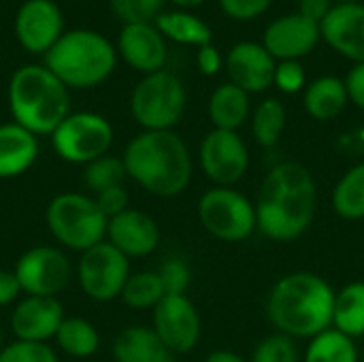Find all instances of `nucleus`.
I'll return each mask as SVG.
<instances>
[{
    "label": "nucleus",
    "mask_w": 364,
    "mask_h": 362,
    "mask_svg": "<svg viewBox=\"0 0 364 362\" xmlns=\"http://www.w3.org/2000/svg\"><path fill=\"white\" fill-rule=\"evenodd\" d=\"M305 68L299 60H286V62H277L275 68V79L273 83L286 92V94H296L305 87Z\"/></svg>",
    "instance_id": "nucleus-37"
},
{
    "label": "nucleus",
    "mask_w": 364,
    "mask_h": 362,
    "mask_svg": "<svg viewBox=\"0 0 364 362\" xmlns=\"http://www.w3.org/2000/svg\"><path fill=\"white\" fill-rule=\"evenodd\" d=\"M164 299V288L156 271H141L128 277L122 301L132 309H154Z\"/></svg>",
    "instance_id": "nucleus-31"
},
{
    "label": "nucleus",
    "mask_w": 364,
    "mask_h": 362,
    "mask_svg": "<svg viewBox=\"0 0 364 362\" xmlns=\"http://www.w3.org/2000/svg\"><path fill=\"white\" fill-rule=\"evenodd\" d=\"M196 62H198V68H200V73L203 75H215V73H220V68H222V55H220V51L209 43V45H205V47H198V55H196Z\"/></svg>",
    "instance_id": "nucleus-41"
},
{
    "label": "nucleus",
    "mask_w": 364,
    "mask_h": 362,
    "mask_svg": "<svg viewBox=\"0 0 364 362\" xmlns=\"http://www.w3.org/2000/svg\"><path fill=\"white\" fill-rule=\"evenodd\" d=\"M322 38L320 23L303 17L301 13L284 15L269 23L262 36L264 49L279 62L301 60L311 53Z\"/></svg>",
    "instance_id": "nucleus-14"
},
{
    "label": "nucleus",
    "mask_w": 364,
    "mask_h": 362,
    "mask_svg": "<svg viewBox=\"0 0 364 362\" xmlns=\"http://www.w3.org/2000/svg\"><path fill=\"white\" fill-rule=\"evenodd\" d=\"M156 28L162 32V36H168L175 43L181 45H196V47H205L211 43L213 34L211 28L196 15L190 13H160L156 19Z\"/></svg>",
    "instance_id": "nucleus-26"
},
{
    "label": "nucleus",
    "mask_w": 364,
    "mask_h": 362,
    "mask_svg": "<svg viewBox=\"0 0 364 362\" xmlns=\"http://www.w3.org/2000/svg\"><path fill=\"white\" fill-rule=\"evenodd\" d=\"M198 220L211 237L226 243H241L258 230L256 205L235 188L207 190L198 201Z\"/></svg>",
    "instance_id": "nucleus-8"
},
{
    "label": "nucleus",
    "mask_w": 364,
    "mask_h": 362,
    "mask_svg": "<svg viewBox=\"0 0 364 362\" xmlns=\"http://www.w3.org/2000/svg\"><path fill=\"white\" fill-rule=\"evenodd\" d=\"M322 38L354 64L364 62V4H335L320 23Z\"/></svg>",
    "instance_id": "nucleus-17"
},
{
    "label": "nucleus",
    "mask_w": 364,
    "mask_h": 362,
    "mask_svg": "<svg viewBox=\"0 0 364 362\" xmlns=\"http://www.w3.org/2000/svg\"><path fill=\"white\" fill-rule=\"evenodd\" d=\"M94 201H96V205L100 207V211L107 215V220H111V218L124 213L126 209H130V207H128V201H130V198H128V192L124 190V186L109 188V190L96 194Z\"/></svg>",
    "instance_id": "nucleus-39"
},
{
    "label": "nucleus",
    "mask_w": 364,
    "mask_h": 362,
    "mask_svg": "<svg viewBox=\"0 0 364 362\" xmlns=\"http://www.w3.org/2000/svg\"><path fill=\"white\" fill-rule=\"evenodd\" d=\"M158 333L147 326L124 329L113 341L115 362H175Z\"/></svg>",
    "instance_id": "nucleus-22"
},
{
    "label": "nucleus",
    "mask_w": 364,
    "mask_h": 362,
    "mask_svg": "<svg viewBox=\"0 0 364 362\" xmlns=\"http://www.w3.org/2000/svg\"><path fill=\"white\" fill-rule=\"evenodd\" d=\"M171 2H175L177 6H183V9H192V6H200L205 0H171Z\"/></svg>",
    "instance_id": "nucleus-45"
},
{
    "label": "nucleus",
    "mask_w": 364,
    "mask_h": 362,
    "mask_svg": "<svg viewBox=\"0 0 364 362\" xmlns=\"http://www.w3.org/2000/svg\"><path fill=\"white\" fill-rule=\"evenodd\" d=\"M333 329L356 339L364 335V282L346 284L335 292Z\"/></svg>",
    "instance_id": "nucleus-25"
},
{
    "label": "nucleus",
    "mask_w": 364,
    "mask_h": 362,
    "mask_svg": "<svg viewBox=\"0 0 364 362\" xmlns=\"http://www.w3.org/2000/svg\"><path fill=\"white\" fill-rule=\"evenodd\" d=\"M55 341L62 352L73 358H87L96 354L100 346V335L96 326L83 318H64L62 326L58 329Z\"/></svg>",
    "instance_id": "nucleus-29"
},
{
    "label": "nucleus",
    "mask_w": 364,
    "mask_h": 362,
    "mask_svg": "<svg viewBox=\"0 0 364 362\" xmlns=\"http://www.w3.org/2000/svg\"><path fill=\"white\" fill-rule=\"evenodd\" d=\"M205 362H250V361H245L241 354L230 352V350H215V352H211V354L207 356V361Z\"/></svg>",
    "instance_id": "nucleus-44"
},
{
    "label": "nucleus",
    "mask_w": 364,
    "mask_h": 362,
    "mask_svg": "<svg viewBox=\"0 0 364 362\" xmlns=\"http://www.w3.org/2000/svg\"><path fill=\"white\" fill-rule=\"evenodd\" d=\"M62 322L64 309L55 297H26L11 316V329L19 341L45 344L58 335Z\"/></svg>",
    "instance_id": "nucleus-16"
},
{
    "label": "nucleus",
    "mask_w": 364,
    "mask_h": 362,
    "mask_svg": "<svg viewBox=\"0 0 364 362\" xmlns=\"http://www.w3.org/2000/svg\"><path fill=\"white\" fill-rule=\"evenodd\" d=\"M286 107L277 98H264L252 113V134L258 145L275 147L286 130Z\"/></svg>",
    "instance_id": "nucleus-30"
},
{
    "label": "nucleus",
    "mask_w": 364,
    "mask_h": 362,
    "mask_svg": "<svg viewBox=\"0 0 364 362\" xmlns=\"http://www.w3.org/2000/svg\"><path fill=\"white\" fill-rule=\"evenodd\" d=\"M0 362H58L55 352L47 344L13 341L0 352Z\"/></svg>",
    "instance_id": "nucleus-35"
},
{
    "label": "nucleus",
    "mask_w": 364,
    "mask_h": 362,
    "mask_svg": "<svg viewBox=\"0 0 364 362\" xmlns=\"http://www.w3.org/2000/svg\"><path fill=\"white\" fill-rule=\"evenodd\" d=\"M173 354H188L200 339V316L186 294H164L154 307V326Z\"/></svg>",
    "instance_id": "nucleus-13"
},
{
    "label": "nucleus",
    "mask_w": 364,
    "mask_h": 362,
    "mask_svg": "<svg viewBox=\"0 0 364 362\" xmlns=\"http://www.w3.org/2000/svg\"><path fill=\"white\" fill-rule=\"evenodd\" d=\"M9 105L15 124L32 134H53L68 117L66 85L47 66L19 68L9 85Z\"/></svg>",
    "instance_id": "nucleus-4"
},
{
    "label": "nucleus",
    "mask_w": 364,
    "mask_h": 362,
    "mask_svg": "<svg viewBox=\"0 0 364 362\" xmlns=\"http://www.w3.org/2000/svg\"><path fill=\"white\" fill-rule=\"evenodd\" d=\"M4 350V339H2V331H0V352Z\"/></svg>",
    "instance_id": "nucleus-47"
},
{
    "label": "nucleus",
    "mask_w": 364,
    "mask_h": 362,
    "mask_svg": "<svg viewBox=\"0 0 364 362\" xmlns=\"http://www.w3.org/2000/svg\"><path fill=\"white\" fill-rule=\"evenodd\" d=\"M13 273L28 297H58L68 286L73 269L62 250L38 245L21 254Z\"/></svg>",
    "instance_id": "nucleus-12"
},
{
    "label": "nucleus",
    "mask_w": 364,
    "mask_h": 362,
    "mask_svg": "<svg viewBox=\"0 0 364 362\" xmlns=\"http://www.w3.org/2000/svg\"><path fill=\"white\" fill-rule=\"evenodd\" d=\"M335 290L316 273L284 275L269 292L267 316L277 333L292 339H314L333 326Z\"/></svg>",
    "instance_id": "nucleus-2"
},
{
    "label": "nucleus",
    "mask_w": 364,
    "mask_h": 362,
    "mask_svg": "<svg viewBox=\"0 0 364 362\" xmlns=\"http://www.w3.org/2000/svg\"><path fill=\"white\" fill-rule=\"evenodd\" d=\"M45 62L64 85L92 87L102 83L115 68V49L96 32L73 30L58 38Z\"/></svg>",
    "instance_id": "nucleus-5"
},
{
    "label": "nucleus",
    "mask_w": 364,
    "mask_h": 362,
    "mask_svg": "<svg viewBox=\"0 0 364 362\" xmlns=\"http://www.w3.org/2000/svg\"><path fill=\"white\" fill-rule=\"evenodd\" d=\"M130 258H126L109 241H102L83 252L77 265V277L83 292L94 301H113L130 277Z\"/></svg>",
    "instance_id": "nucleus-10"
},
{
    "label": "nucleus",
    "mask_w": 364,
    "mask_h": 362,
    "mask_svg": "<svg viewBox=\"0 0 364 362\" xmlns=\"http://www.w3.org/2000/svg\"><path fill=\"white\" fill-rule=\"evenodd\" d=\"M124 166L143 190L171 198L181 194L192 179V156L188 145L173 130H145L124 151Z\"/></svg>",
    "instance_id": "nucleus-3"
},
{
    "label": "nucleus",
    "mask_w": 364,
    "mask_h": 362,
    "mask_svg": "<svg viewBox=\"0 0 364 362\" xmlns=\"http://www.w3.org/2000/svg\"><path fill=\"white\" fill-rule=\"evenodd\" d=\"M218 2L224 15L237 21L256 19L273 4V0H218Z\"/></svg>",
    "instance_id": "nucleus-38"
},
{
    "label": "nucleus",
    "mask_w": 364,
    "mask_h": 362,
    "mask_svg": "<svg viewBox=\"0 0 364 362\" xmlns=\"http://www.w3.org/2000/svg\"><path fill=\"white\" fill-rule=\"evenodd\" d=\"M19 294H21V288H19V282H17L15 273L0 271V307L11 305Z\"/></svg>",
    "instance_id": "nucleus-43"
},
{
    "label": "nucleus",
    "mask_w": 364,
    "mask_h": 362,
    "mask_svg": "<svg viewBox=\"0 0 364 362\" xmlns=\"http://www.w3.org/2000/svg\"><path fill=\"white\" fill-rule=\"evenodd\" d=\"M186 87L168 70H158L141 79L130 98V111L145 130H171L186 111Z\"/></svg>",
    "instance_id": "nucleus-7"
},
{
    "label": "nucleus",
    "mask_w": 364,
    "mask_h": 362,
    "mask_svg": "<svg viewBox=\"0 0 364 362\" xmlns=\"http://www.w3.org/2000/svg\"><path fill=\"white\" fill-rule=\"evenodd\" d=\"M38 156L36 134L19 124L0 126V179L23 175Z\"/></svg>",
    "instance_id": "nucleus-21"
},
{
    "label": "nucleus",
    "mask_w": 364,
    "mask_h": 362,
    "mask_svg": "<svg viewBox=\"0 0 364 362\" xmlns=\"http://www.w3.org/2000/svg\"><path fill=\"white\" fill-rule=\"evenodd\" d=\"M156 273H158V277L162 282L164 294H186V290H188V286L192 282L190 267L181 258H168V260H164Z\"/></svg>",
    "instance_id": "nucleus-36"
},
{
    "label": "nucleus",
    "mask_w": 364,
    "mask_h": 362,
    "mask_svg": "<svg viewBox=\"0 0 364 362\" xmlns=\"http://www.w3.org/2000/svg\"><path fill=\"white\" fill-rule=\"evenodd\" d=\"M55 154L70 164H90L107 156L113 143L111 124L96 113H73L51 134Z\"/></svg>",
    "instance_id": "nucleus-9"
},
{
    "label": "nucleus",
    "mask_w": 364,
    "mask_h": 362,
    "mask_svg": "<svg viewBox=\"0 0 364 362\" xmlns=\"http://www.w3.org/2000/svg\"><path fill=\"white\" fill-rule=\"evenodd\" d=\"M209 119L218 130L237 132L250 117V94L235 83H222L209 96Z\"/></svg>",
    "instance_id": "nucleus-24"
},
{
    "label": "nucleus",
    "mask_w": 364,
    "mask_h": 362,
    "mask_svg": "<svg viewBox=\"0 0 364 362\" xmlns=\"http://www.w3.org/2000/svg\"><path fill=\"white\" fill-rule=\"evenodd\" d=\"M198 160L205 177L220 188H232L239 183L250 169V151L239 132L218 130L205 134Z\"/></svg>",
    "instance_id": "nucleus-11"
},
{
    "label": "nucleus",
    "mask_w": 364,
    "mask_h": 362,
    "mask_svg": "<svg viewBox=\"0 0 364 362\" xmlns=\"http://www.w3.org/2000/svg\"><path fill=\"white\" fill-rule=\"evenodd\" d=\"M126 177H128V173H126L124 160L113 158V156H102L90 164H85V173H83L85 186L94 194H100L115 186H122V181Z\"/></svg>",
    "instance_id": "nucleus-32"
},
{
    "label": "nucleus",
    "mask_w": 364,
    "mask_h": 362,
    "mask_svg": "<svg viewBox=\"0 0 364 362\" xmlns=\"http://www.w3.org/2000/svg\"><path fill=\"white\" fill-rule=\"evenodd\" d=\"M343 83H346L350 102H354L360 111H364V62L363 64H354L348 70Z\"/></svg>",
    "instance_id": "nucleus-40"
},
{
    "label": "nucleus",
    "mask_w": 364,
    "mask_h": 362,
    "mask_svg": "<svg viewBox=\"0 0 364 362\" xmlns=\"http://www.w3.org/2000/svg\"><path fill=\"white\" fill-rule=\"evenodd\" d=\"M303 362H358V348L352 337L331 326L309 339Z\"/></svg>",
    "instance_id": "nucleus-28"
},
{
    "label": "nucleus",
    "mask_w": 364,
    "mask_h": 362,
    "mask_svg": "<svg viewBox=\"0 0 364 362\" xmlns=\"http://www.w3.org/2000/svg\"><path fill=\"white\" fill-rule=\"evenodd\" d=\"M107 237L126 258L149 256L160 243V230L151 215L139 209H126L107 224Z\"/></svg>",
    "instance_id": "nucleus-18"
},
{
    "label": "nucleus",
    "mask_w": 364,
    "mask_h": 362,
    "mask_svg": "<svg viewBox=\"0 0 364 362\" xmlns=\"http://www.w3.org/2000/svg\"><path fill=\"white\" fill-rule=\"evenodd\" d=\"M256 205L258 230L277 243L301 239L316 220L318 186L299 162H279L262 179Z\"/></svg>",
    "instance_id": "nucleus-1"
},
{
    "label": "nucleus",
    "mask_w": 364,
    "mask_h": 362,
    "mask_svg": "<svg viewBox=\"0 0 364 362\" xmlns=\"http://www.w3.org/2000/svg\"><path fill=\"white\" fill-rule=\"evenodd\" d=\"M333 0H301L299 2V13L316 23H322L326 19V15L333 9Z\"/></svg>",
    "instance_id": "nucleus-42"
},
{
    "label": "nucleus",
    "mask_w": 364,
    "mask_h": 362,
    "mask_svg": "<svg viewBox=\"0 0 364 362\" xmlns=\"http://www.w3.org/2000/svg\"><path fill=\"white\" fill-rule=\"evenodd\" d=\"M164 0H111L115 15L126 23H149L158 19Z\"/></svg>",
    "instance_id": "nucleus-34"
},
{
    "label": "nucleus",
    "mask_w": 364,
    "mask_h": 362,
    "mask_svg": "<svg viewBox=\"0 0 364 362\" xmlns=\"http://www.w3.org/2000/svg\"><path fill=\"white\" fill-rule=\"evenodd\" d=\"M47 226L51 235L68 250L85 252L107 237V215L94 198L79 192L58 194L47 205Z\"/></svg>",
    "instance_id": "nucleus-6"
},
{
    "label": "nucleus",
    "mask_w": 364,
    "mask_h": 362,
    "mask_svg": "<svg viewBox=\"0 0 364 362\" xmlns=\"http://www.w3.org/2000/svg\"><path fill=\"white\" fill-rule=\"evenodd\" d=\"M62 30L60 9L51 0H30L26 2L15 19V32L23 49L32 53L49 51Z\"/></svg>",
    "instance_id": "nucleus-19"
},
{
    "label": "nucleus",
    "mask_w": 364,
    "mask_h": 362,
    "mask_svg": "<svg viewBox=\"0 0 364 362\" xmlns=\"http://www.w3.org/2000/svg\"><path fill=\"white\" fill-rule=\"evenodd\" d=\"M333 2H337V4H348V2H360V0H333Z\"/></svg>",
    "instance_id": "nucleus-46"
},
{
    "label": "nucleus",
    "mask_w": 364,
    "mask_h": 362,
    "mask_svg": "<svg viewBox=\"0 0 364 362\" xmlns=\"http://www.w3.org/2000/svg\"><path fill=\"white\" fill-rule=\"evenodd\" d=\"M277 60L264 49L262 43L241 41L237 43L226 60L230 83L245 90L247 94L264 92L273 85Z\"/></svg>",
    "instance_id": "nucleus-15"
},
{
    "label": "nucleus",
    "mask_w": 364,
    "mask_h": 362,
    "mask_svg": "<svg viewBox=\"0 0 364 362\" xmlns=\"http://www.w3.org/2000/svg\"><path fill=\"white\" fill-rule=\"evenodd\" d=\"M119 51L124 60L141 73L164 70L166 43L158 28L151 23H130L119 34Z\"/></svg>",
    "instance_id": "nucleus-20"
},
{
    "label": "nucleus",
    "mask_w": 364,
    "mask_h": 362,
    "mask_svg": "<svg viewBox=\"0 0 364 362\" xmlns=\"http://www.w3.org/2000/svg\"><path fill=\"white\" fill-rule=\"evenodd\" d=\"M299 348L292 337L275 333L262 339L256 348L250 362H299Z\"/></svg>",
    "instance_id": "nucleus-33"
},
{
    "label": "nucleus",
    "mask_w": 364,
    "mask_h": 362,
    "mask_svg": "<svg viewBox=\"0 0 364 362\" xmlns=\"http://www.w3.org/2000/svg\"><path fill=\"white\" fill-rule=\"evenodd\" d=\"M333 209L343 220H364V162L341 175L333 190Z\"/></svg>",
    "instance_id": "nucleus-27"
},
{
    "label": "nucleus",
    "mask_w": 364,
    "mask_h": 362,
    "mask_svg": "<svg viewBox=\"0 0 364 362\" xmlns=\"http://www.w3.org/2000/svg\"><path fill=\"white\" fill-rule=\"evenodd\" d=\"M348 102H350V98H348L346 83H343V79H339L335 75L318 77L316 81H311L305 87V96H303V107H305L307 115L318 122L335 119L337 115L343 113Z\"/></svg>",
    "instance_id": "nucleus-23"
}]
</instances>
